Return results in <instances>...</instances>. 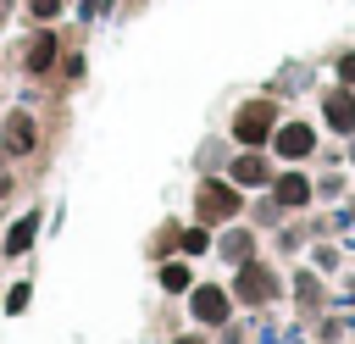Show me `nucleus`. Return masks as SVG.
<instances>
[{
	"label": "nucleus",
	"instance_id": "nucleus-6",
	"mask_svg": "<svg viewBox=\"0 0 355 344\" xmlns=\"http://www.w3.org/2000/svg\"><path fill=\"white\" fill-rule=\"evenodd\" d=\"M322 111H327V122H333L338 133H355V94H349V89H333V94L322 100Z\"/></svg>",
	"mask_w": 355,
	"mask_h": 344
},
{
	"label": "nucleus",
	"instance_id": "nucleus-18",
	"mask_svg": "<svg viewBox=\"0 0 355 344\" xmlns=\"http://www.w3.org/2000/svg\"><path fill=\"white\" fill-rule=\"evenodd\" d=\"M178 344H205V338H178Z\"/></svg>",
	"mask_w": 355,
	"mask_h": 344
},
{
	"label": "nucleus",
	"instance_id": "nucleus-19",
	"mask_svg": "<svg viewBox=\"0 0 355 344\" xmlns=\"http://www.w3.org/2000/svg\"><path fill=\"white\" fill-rule=\"evenodd\" d=\"M6 6H11V0H0V17H6Z\"/></svg>",
	"mask_w": 355,
	"mask_h": 344
},
{
	"label": "nucleus",
	"instance_id": "nucleus-2",
	"mask_svg": "<svg viewBox=\"0 0 355 344\" xmlns=\"http://www.w3.org/2000/svg\"><path fill=\"white\" fill-rule=\"evenodd\" d=\"M239 205H244V200H239V183H216V178H211V183H200L194 211H200V222H205V227H211V222H233V216H239Z\"/></svg>",
	"mask_w": 355,
	"mask_h": 344
},
{
	"label": "nucleus",
	"instance_id": "nucleus-3",
	"mask_svg": "<svg viewBox=\"0 0 355 344\" xmlns=\"http://www.w3.org/2000/svg\"><path fill=\"white\" fill-rule=\"evenodd\" d=\"M233 294H239V300H250V305H261V300H272V294H277V277H272L261 261H244V266H239Z\"/></svg>",
	"mask_w": 355,
	"mask_h": 344
},
{
	"label": "nucleus",
	"instance_id": "nucleus-16",
	"mask_svg": "<svg viewBox=\"0 0 355 344\" xmlns=\"http://www.w3.org/2000/svg\"><path fill=\"white\" fill-rule=\"evenodd\" d=\"M28 6H33V17H55L61 11V0H28Z\"/></svg>",
	"mask_w": 355,
	"mask_h": 344
},
{
	"label": "nucleus",
	"instance_id": "nucleus-8",
	"mask_svg": "<svg viewBox=\"0 0 355 344\" xmlns=\"http://www.w3.org/2000/svg\"><path fill=\"white\" fill-rule=\"evenodd\" d=\"M272 194H277V205H305V200H311V183H305L300 172H283V178L272 183Z\"/></svg>",
	"mask_w": 355,
	"mask_h": 344
},
{
	"label": "nucleus",
	"instance_id": "nucleus-12",
	"mask_svg": "<svg viewBox=\"0 0 355 344\" xmlns=\"http://www.w3.org/2000/svg\"><path fill=\"white\" fill-rule=\"evenodd\" d=\"M250 250H255V239H250V233H222V255H227V261H239V266H244V261H250Z\"/></svg>",
	"mask_w": 355,
	"mask_h": 344
},
{
	"label": "nucleus",
	"instance_id": "nucleus-1",
	"mask_svg": "<svg viewBox=\"0 0 355 344\" xmlns=\"http://www.w3.org/2000/svg\"><path fill=\"white\" fill-rule=\"evenodd\" d=\"M272 133H277V111H272V100H250V105L233 117V139H239V144H250V150H255V144H266Z\"/></svg>",
	"mask_w": 355,
	"mask_h": 344
},
{
	"label": "nucleus",
	"instance_id": "nucleus-15",
	"mask_svg": "<svg viewBox=\"0 0 355 344\" xmlns=\"http://www.w3.org/2000/svg\"><path fill=\"white\" fill-rule=\"evenodd\" d=\"M22 305H28V283H17V289H11V300H6V311H22Z\"/></svg>",
	"mask_w": 355,
	"mask_h": 344
},
{
	"label": "nucleus",
	"instance_id": "nucleus-17",
	"mask_svg": "<svg viewBox=\"0 0 355 344\" xmlns=\"http://www.w3.org/2000/svg\"><path fill=\"white\" fill-rule=\"evenodd\" d=\"M338 78H344V83H355V55H344V61H338Z\"/></svg>",
	"mask_w": 355,
	"mask_h": 344
},
{
	"label": "nucleus",
	"instance_id": "nucleus-9",
	"mask_svg": "<svg viewBox=\"0 0 355 344\" xmlns=\"http://www.w3.org/2000/svg\"><path fill=\"white\" fill-rule=\"evenodd\" d=\"M233 183H239V189H255V183H266V161H261L255 150H250V155H239V161H233Z\"/></svg>",
	"mask_w": 355,
	"mask_h": 344
},
{
	"label": "nucleus",
	"instance_id": "nucleus-4",
	"mask_svg": "<svg viewBox=\"0 0 355 344\" xmlns=\"http://www.w3.org/2000/svg\"><path fill=\"white\" fill-rule=\"evenodd\" d=\"M272 144H277L283 161H305V155L316 150V133H311V122H283V128L272 133Z\"/></svg>",
	"mask_w": 355,
	"mask_h": 344
},
{
	"label": "nucleus",
	"instance_id": "nucleus-13",
	"mask_svg": "<svg viewBox=\"0 0 355 344\" xmlns=\"http://www.w3.org/2000/svg\"><path fill=\"white\" fill-rule=\"evenodd\" d=\"M161 283H166V289L178 294V289H189L194 277H189V266H183V261H172V266H161Z\"/></svg>",
	"mask_w": 355,
	"mask_h": 344
},
{
	"label": "nucleus",
	"instance_id": "nucleus-14",
	"mask_svg": "<svg viewBox=\"0 0 355 344\" xmlns=\"http://www.w3.org/2000/svg\"><path fill=\"white\" fill-rule=\"evenodd\" d=\"M205 244H211V233H205V227H189V233H183V250H189V255H200Z\"/></svg>",
	"mask_w": 355,
	"mask_h": 344
},
{
	"label": "nucleus",
	"instance_id": "nucleus-10",
	"mask_svg": "<svg viewBox=\"0 0 355 344\" xmlns=\"http://www.w3.org/2000/svg\"><path fill=\"white\" fill-rule=\"evenodd\" d=\"M33 233H39V216L28 211V216H17L11 222V233H6V255H22L28 244H33Z\"/></svg>",
	"mask_w": 355,
	"mask_h": 344
},
{
	"label": "nucleus",
	"instance_id": "nucleus-11",
	"mask_svg": "<svg viewBox=\"0 0 355 344\" xmlns=\"http://www.w3.org/2000/svg\"><path fill=\"white\" fill-rule=\"evenodd\" d=\"M50 61H55V33L44 28V33L28 44V72H50Z\"/></svg>",
	"mask_w": 355,
	"mask_h": 344
},
{
	"label": "nucleus",
	"instance_id": "nucleus-5",
	"mask_svg": "<svg viewBox=\"0 0 355 344\" xmlns=\"http://www.w3.org/2000/svg\"><path fill=\"white\" fill-rule=\"evenodd\" d=\"M189 305H194V316H200V322H211V327H216V322H227V311H233V300H227L216 283L194 289V294H189Z\"/></svg>",
	"mask_w": 355,
	"mask_h": 344
},
{
	"label": "nucleus",
	"instance_id": "nucleus-7",
	"mask_svg": "<svg viewBox=\"0 0 355 344\" xmlns=\"http://www.w3.org/2000/svg\"><path fill=\"white\" fill-rule=\"evenodd\" d=\"M6 150H11V155H28V150H33V117H28V111H11V117H6Z\"/></svg>",
	"mask_w": 355,
	"mask_h": 344
}]
</instances>
